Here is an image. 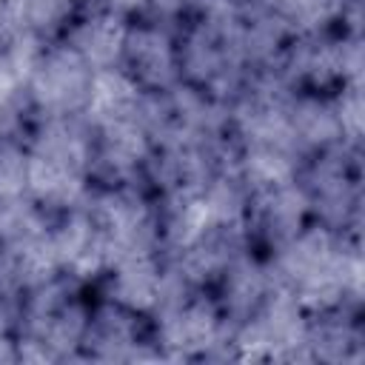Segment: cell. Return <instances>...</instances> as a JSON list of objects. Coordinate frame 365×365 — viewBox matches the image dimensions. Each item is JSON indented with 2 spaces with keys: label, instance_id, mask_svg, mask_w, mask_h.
Returning a JSON list of instances; mask_svg holds the SVG:
<instances>
[{
  "label": "cell",
  "instance_id": "52a82bcc",
  "mask_svg": "<svg viewBox=\"0 0 365 365\" xmlns=\"http://www.w3.org/2000/svg\"><path fill=\"white\" fill-rule=\"evenodd\" d=\"M143 94L145 91L120 66L117 68H100L91 77V91H88L83 117L91 128L114 123V120L140 117Z\"/></svg>",
  "mask_w": 365,
  "mask_h": 365
},
{
  "label": "cell",
  "instance_id": "9c48e42d",
  "mask_svg": "<svg viewBox=\"0 0 365 365\" xmlns=\"http://www.w3.org/2000/svg\"><path fill=\"white\" fill-rule=\"evenodd\" d=\"M254 3L297 37L322 34L331 23L342 20L345 11V0H254Z\"/></svg>",
  "mask_w": 365,
  "mask_h": 365
},
{
  "label": "cell",
  "instance_id": "7c38bea8",
  "mask_svg": "<svg viewBox=\"0 0 365 365\" xmlns=\"http://www.w3.org/2000/svg\"><path fill=\"white\" fill-rule=\"evenodd\" d=\"M334 108L342 128V140L356 145L362 137V83H345L339 91H334Z\"/></svg>",
  "mask_w": 365,
  "mask_h": 365
},
{
  "label": "cell",
  "instance_id": "7a4b0ae2",
  "mask_svg": "<svg viewBox=\"0 0 365 365\" xmlns=\"http://www.w3.org/2000/svg\"><path fill=\"white\" fill-rule=\"evenodd\" d=\"M120 68L143 91H168L180 83V57L171 34L151 23L128 26Z\"/></svg>",
  "mask_w": 365,
  "mask_h": 365
},
{
  "label": "cell",
  "instance_id": "277c9868",
  "mask_svg": "<svg viewBox=\"0 0 365 365\" xmlns=\"http://www.w3.org/2000/svg\"><path fill=\"white\" fill-rule=\"evenodd\" d=\"M106 297L134 314H151L165 288V268L157 251H131L117 257L106 271Z\"/></svg>",
  "mask_w": 365,
  "mask_h": 365
},
{
  "label": "cell",
  "instance_id": "8992f818",
  "mask_svg": "<svg viewBox=\"0 0 365 365\" xmlns=\"http://www.w3.org/2000/svg\"><path fill=\"white\" fill-rule=\"evenodd\" d=\"M140 314L108 302L88 314V325L83 334L80 348L88 351V356L97 359H131L140 342Z\"/></svg>",
  "mask_w": 365,
  "mask_h": 365
},
{
  "label": "cell",
  "instance_id": "5b68a950",
  "mask_svg": "<svg viewBox=\"0 0 365 365\" xmlns=\"http://www.w3.org/2000/svg\"><path fill=\"white\" fill-rule=\"evenodd\" d=\"M128 20L125 14L97 9L80 20H71L63 31V43L74 48L94 71L100 68H117L123 57Z\"/></svg>",
  "mask_w": 365,
  "mask_h": 365
},
{
  "label": "cell",
  "instance_id": "ba28073f",
  "mask_svg": "<svg viewBox=\"0 0 365 365\" xmlns=\"http://www.w3.org/2000/svg\"><path fill=\"white\" fill-rule=\"evenodd\" d=\"M288 120H291V131L302 151H322L328 145L345 143L334 100L325 94L294 91L288 103Z\"/></svg>",
  "mask_w": 365,
  "mask_h": 365
},
{
  "label": "cell",
  "instance_id": "4fadbf2b",
  "mask_svg": "<svg viewBox=\"0 0 365 365\" xmlns=\"http://www.w3.org/2000/svg\"><path fill=\"white\" fill-rule=\"evenodd\" d=\"M97 9H106V11H117V14H131V11H140L143 6H148L151 0H94Z\"/></svg>",
  "mask_w": 365,
  "mask_h": 365
},
{
  "label": "cell",
  "instance_id": "6da1fadb",
  "mask_svg": "<svg viewBox=\"0 0 365 365\" xmlns=\"http://www.w3.org/2000/svg\"><path fill=\"white\" fill-rule=\"evenodd\" d=\"M94 68L63 40L46 43L34 57L23 88L31 111L40 117H71L83 114L91 91Z\"/></svg>",
  "mask_w": 365,
  "mask_h": 365
},
{
  "label": "cell",
  "instance_id": "3957f363",
  "mask_svg": "<svg viewBox=\"0 0 365 365\" xmlns=\"http://www.w3.org/2000/svg\"><path fill=\"white\" fill-rule=\"evenodd\" d=\"M311 214V200L305 185L285 182L277 188L248 194V214H245V234H257L271 251L288 242Z\"/></svg>",
  "mask_w": 365,
  "mask_h": 365
},
{
  "label": "cell",
  "instance_id": "8fae6325",
  "mask_svg": "<svg viewBox=\"0 0 365 365\" xmlns=\"http://www.w3.org/2000/svg\"><path fill=\"white\" fill-rule=\"evenodd\" d=\"M29 180V154L14 137L0 134V200L26 197Z\"/></svg>",
  "mask_w": 365,
  "mask_h": 365
},
{
  "label": "cell",
  "instance_id": "30bf717a",
  "mask_svg": "<svg viewBox=\"0 0 365 365\" xmlns=\"http://www.w3.org/2000/svg\"><path fill=\"white\" fill-rule=\"evenodd\" d=\"M11 6L17 29L46 40L54 31H66L77 11V0H11Z\"/></svg>",
  "mask_w": 365,
  "mask_h": 365
}]
</instances>
